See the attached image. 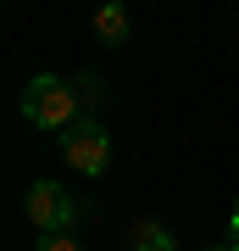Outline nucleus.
Listing matches in <instances>:
<instances>
[{"label":"nucleus","mask_w":239,"mask_h":251,"mask_svg":"<svg viewBox=\"0 0 239 251\" xmlns=\"http://www.w3.org/2000/svg\"><path fill=\"white\" fill-rule=\"evenodd\" d=\"M22 117L39 123V128H62L67 134V128L78 123V84L56 78V73H39V78L22 90Z\"/></svg>","instance_id":"f257e3e1"},{"label":"nucleus","mask_w":239,"mask_h":251,"mask_svg":"<svg viewBox=\"0 0 239 251\" xmlns=\"http://www.w3.org/2000/svg\"><path fill=\"white\" fill-rule=\"evenodd\" d=\"M22 212H28V224L39 234H67V224H78V201L56 179H34V190L22 196Z\"/></svg>","instance_id":"f03ea898"},{"label":"nucleus","mask_w":239,"mask_h":251,"mask_svg":"<svg viewBox=\"0 0 239 251\" xmlns=\"http://www.w3.org/2000/svg\"><path fill=\"white\" fill-rule=\"evenodd\" d=\"M62 156H67V168H78V173H106L111 168L106 123H100V117H78V123L62 134Z\"/></svg>","instance_id":"7ed1b4c3"},{"label":"nucleus","mask_w":239,"mask_h":251,"mask_svg":"<svg viewBox=\"0 0 239 251\" xmlns=\"http://www.w3.org/2000/svg\"><path fill=\"white\" fill-rule=\"evenodd\" d=\"M133 251H178V240H173V229H167V224H156V218H139V224H133Z\"/></svg>","instance_id":"20e7f679"},{"label":"nucleus","mask_w":239,"mask_h":251,"mask_svg":"<svg viewBox=\"0 0 239 251\" xmlns=\"http://www.w3.org/2000/svg\"><path fill=\"white\" fill-rule=\"evenodd\" d=\"M95 34H100V45H123L128 39V11L123 6H100L95 11Z\"/></svg>","instance_id":"39448f33"},{"label":"nucleus","mask_w":239,"mask_h":251,"mask_svg":"<svg viewBox=\"0 0 239 251\" xmlns=\"http://www.w3.org/2000/svg\"><path fill=\"white\" fill-rule=\"evenodd\" d=\"M34 251H84V240H78V234H39Z\"/></svg>","instance_id":"423d86ee"},{"label":"nucleus","mask_w":239,"mask_h":251,"mask_svg":"<svg viewBox=\"0 0 239 251\" xmlns=\"http://www.w3.org/2000/svg\"><path fill=\"white\" fill-rule=\"evenodd\" d=\"M78 95H84V100H100V78H95V73H89V78L78 84Z\"/></svg>","instance_id":"0eeeda50"},{"label":"nucleus","mask_w":239,"mask_h":251,"mask_svg":"<svg viewBox=\"0 0 239 251\" xmlns=\"http://www.w3.org/2000/svg\"><path fill=\"white\" fill-rule=\"evenodd\" d=\"M228 240H239V196H234V218H228Z\"/></svg>","instance_id":"6e6552de"},{"label":"nucleus","mask_w":239,"mask_h":251,"mask_svg":"<svg viewBox=\"0 0 239 251\" xmlns=\"http://www.w3.org/2000/svg\"><path fill=\"white\" fill-rule=\"evenodd\" d=\"M206 251H239V240H217V246H206Z\"/></svg>","instance_id":"1a4fd4ad"}]
</instances>
